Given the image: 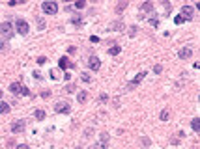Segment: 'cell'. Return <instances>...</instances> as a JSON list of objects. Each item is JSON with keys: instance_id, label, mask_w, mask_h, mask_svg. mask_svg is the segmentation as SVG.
<instances>
[{"instance_id": "obj_16", "label": "cell", "mask_w": 200, "mask_h": 149, "mask_svg": "<svg viewBox=\"0 0 200 149\" xmlns=\"http://www.w3.org/2000/svg\"><path fill=\"white\" fill-rule=\"evenodd\" d=\"M120 52H122V49L118 47V45H116V47H110V49H109V54H110V56H118Z\"/></svg>"}, {"instance_id": "obj_17", "label": "cell", "mask_w": 200, "mask_h": 149, "mask_svg": "<svg viewBox=\"0 0 200 149\" xmlns=\"http://www.w3.org/2000/svg\"><path fill=\"white\" fill-rule=\"evenodd\" d=\"M77 99H79V102H86V99H88V93H86V91H80V93L77 95Z\"/></svg>"}, {"instance_id": "obj_6", "label": "cell", "mask_w": 200, "mask_h": 149, "mask_svg": "<svg viewBox=\"0 0 200 149\" xmlns=\"http://www.w3.org/2000/svg\"><path fill=\"white\" fill-rule=\"evenodd\" d=\"M183 20H191L193 17H194V8H191V6H183L181 8V15H179Z\"/></svg>"}, {"instance_id": "obj_35", "label": "cell", "mask_w": 200, "mask_h": 149, "mask_svg": "<svg viewBox=\"0 0 200 149\" xmlns=\"http://www.w3.org/2000/svg\"><path fill=\"white\" fill-rule=\"evenodd\" d=\"M153 71H155V73H161L163 67H161V65H155V67H153Z\"/></svg>"}, {"instance_id": "obj_9", "label": "cell", "mask_w": 200, "mask_h": 149, "mask_svg": "<svg viewBox=\"0 0 200 149\" xmlns=\"http://www.w3.org/2000/svg\"><path fill=\"white\" fill-rule=\"evenodd\" d=\"M88 67H90L92 71H99V67H101V60L97 58V56H92V58L88 60Z\"/></svg>"}, {"instance_id": "obj_8", "label": "cell", "mask_w": 200, "mask_h": 149, "mask_svg": "<svg viewBox=\"0 0 200 149\" xmlns=\"http://www.w3.org/2000/svg\"><path fill=\"white\" fill-rule=\"evenodd\" d=\"M178 56H179V60H189L193 56V49L191 47H181L178 50Z\"/></svg>"}, {"instance_id": "obj_13", "label": "cell", "mask_w": 200, "mask_h": 149, "mask_svg": "<svg viewBox=\"0 0 200 149\" xmlns=\"http://www.w3.org/2000/svg\"><path fill=\"white\" fill-rule=\"evenodd\" d=\"M58 65H60L62 69H68V67H69V60L65 58V56H62V58H60V61H58Z\"/></svg>"}, {"instance_id": "obj_29", "label": "cell", "mask_w": 200, "mask_h": 149, "mask_svg": "<svg viewBox=\"0 0 200 149\" xmlns=\"http://www.w3.org/2000/svg\"><path fill=\"white\" fill-rule=\"evenodd\" d=\"M107 99H109V97H107L105 93H101V95H99V102H107Z\"/></svg>"}, {"instance_id": "obj_30", "label": "cell", "mask_w": 200, "mask_h": 149, "mask_svg": "<svg viewBox=\"0 0 200 149\" xmlns=\"http://www.w3.org/2000/svg\"><path fill=\"white\" fill-rule=\"evenodd\" d=\"M122 26H124V24H122V23H120V20H118V23H114V24H112V26H110V28H122Z\"/></svg>"}, {"instance_id": "obj_3", "label": "cell", "mask_w": 200, "mask_h": 149, "mask_svg": "<svg viewBox=\"0 0 200 149\" xmlns=\"http://www.w3.org/2000/svg\"><path fill=\"white\" fill-rule=\"evenodd\" d=\"M41 9L47 15H56V11H58V4H56V2H43Z\"/></svg>"}, {"instance_id": "obj_2", "label": "cell", "mask_w": 200, "mask_h": 149, "mask_svg": "<svg viewBox=\"0 0 200 149\" xmlns=\"http://www.w3.org/2000/svg\"><path fill=\"white\" fill-rule=\"evenodd\" d=\"M15 30H17L21 35H26L28 30H30V26H28V23L24 19H17V20H15Z\"/></svg>"}, {"instance_id": "obj_22", "label": "cell", "mask_w": 200, "mask_h": 149, "mask_svg": "<svg viewBox=\"0 0 200 149\" xmlns=\"http://www.w3.org/2000/svg\"><path fill=\"white\" fill-rule=\"evenodd\" d=\"M125 8H127V2H120L118 4V13H120L122 9H125Z\"/></svg>"}, {"instance_id": "obj_19", "label": "cell", "mask_w": 200, "mask_h": 149, "mask_svg": "<svg viewBox=\"0 0 200 149\" xmlns=\"http://www.w3.org/2000/svg\"><path fill=\"white\" fill-rule=\"evenodd\" d=\"M94 149H107V142H99L97 145H94Z\"/></svg>"}, {"instance_id": "obj_32", "label": "cell", "mask_w": 200, "mask_h": 149, "mask_svg": "<svg viewBox=\"0 0 200 149\" xmlns=\"http://www.w3.org/2000/svg\"><path fill=\"white\" fill-rule=\"evenodd\" d=\"M32 75H34V78H41V73H39V71H34Z\"/></svg>"}, {"instance_id": "obj_34", "label": "cell", "mask_w": 200, "mask_h": 149, "mask_svg": "<svg viewBox=\"0 0 200 149\" xmlns=\"http://www.w3.org/2000/svg\"><path fill=\"white\" fill-rule=\"evenodd\" d=\"M90 41H92V43H97V41H99V37H97V35H92Z\"/></svg>"}, {"instance_id": "obj_18", "label": "cell", "mask_w": 200, "mask_h": 149, "mask_svg": "<svg viewBox=\"0 0 200 149\" xmlns=\"http://www.w3.org/2000/svg\"><path fill=\"white\" fill-rule=\"evenodd\" d=\"M36 117L38 119H45V110H36Z\"/></svg>"}, {"instance_id": "obj_14", "label": "cell", "mask_w": 200, "mask_h": 149, "mask_svg": "<svg viewBox=\"0 0 200 149\" xmlns=\"http://www.w3.org/2000/svg\"><path fill=\"white\" fill-rule=\"evenodd\" d=\"M191 127H193V131H194V132H198V131H200V119H198V117H194V119L191 121Z\"/></svg>"}, {"instance_id": "obj_10", "label": "cell", "mask_w": 200, "mask_h": 149, "mask_svg": "<svg viewBox=\"0 0 200 149\" xmlns=\"http://www.w3.org/2000/svg\"><path fill=\"white\" fill-rule=\"evenodd\" d=\"M23 88H24V86L21 84V82H11V86H9L11 93H17V95H21V93H23Z\"/></svg>"}, {"instance_id": "obj_11", "label": "cell", "mask_w": 200, "mask_h": 149, "mask_svg": "<svg viewBox=\"0 0 200 149\" xmlns=\"http://www.w3.org/2000/svg\"><path fill=\"white\" fill-rule=\"evenodd\" d=\"M71 23H73L75 26H80V24H83V17H80L79 13H75L73 17H71Z\"/></svg>"}, {"instance_id": "obj_37", "label": "cell", "mask_w": 200, "mask_h": 149, "mask_svg": "<svg viewBox=\"0 0 200 149\" xmlns=\"http://www.w3.org/2000/svg\"><path fill=\"white\" fill-rule=\"evenodd\" d=\"M0 97H2V90H0Z\"/></svg>"}, {"instance_id": "obj_1", "label": "cell", "mask_w": 200, "mask_h": 149, "mask_svg": "<svg viewBox=\"0 0 200 149\" xmlns=\"http://www.w3.org/2000/svg\"><path fill=\"white\" fill-rule=\"evenodd\" d=\"M11 35H13L11 23H2V24H0V37H2V39H9Z\"/></svg>"}, {"instance_id": "obj_31", "label": "cell", "mask_w": 200, "mask_h": 149, "mask_svg": "<svg viewBox=\"0 0 200 149\" xmlns=\"http://www.w3.org/2000/svg\"><path fill=\"white\" fill-rule=\"evenodd\" d=\"M17 149H30V147L26 145V143H19V145H17Z\"/></svg>"}, {"instance_id": "obj_36", "label": "cell", "mask_w": 200, "mask_h": 149, "mask_svg": "<svg viewBox=\"0 0 200 149\" xmlns=\"http://www.w3.org/2000/svg\"><path fill=\"white\" fill-rule=\"evenodd\" d=\"M51 76H53V78H54V80H56V78H58V75H56V71H54V69H53V71H51Z\"/></svg>"}, {"instance_id": "obj_27", "label": "cell", "mask_w": 200, "mask_h": 149, "mask_svg": "<svg viewBox=\"0 0 200 149\" xmlns=\"http://www.w3.org/2000/svg\"><path fill=\"white\" fill-rule=\"evenodd\" d=\"M150 24H152V26H157V24H159L157 17H152V19H150Z\"/></svg>"}, {"instance_id": "obj_26", "label": "cell", "mask_w": 200, "mask_h": 149, "mask_svg": "<svg viewBox=\"0 0 200 149\" xmlns=\"http://www.w3.org/2000/svg\"><path fill=\"white\" fill-rule=\"evenodd\" d=\"M36 61H38V64H39V65H43V64H45V61H47V58H45V56H39V58H38V60H36Z\"/></svg>"}, {"instance_id": "obj_12", "label": "cell", "mask_w": 200, "mask_h": 149, "mask_svg": "<svg viewBox=\"0 0 200 149\" xmlns=\"http://www.w3.org/2000/svg\"><path fill=\"white\" fill-rule=\"evenodd\" d=\"M140 9H142V11H148V13H152V11H153V4H152V2H144V4L140 6Z\"/></svg>"}, {"instance_id": "obj_5", "label": "cell", "mask_w": 200, "mask_h": 149, "mask_svg": "<svg viewBox=\"0 0 200 149\" xmlns=\"http://www.w3.org/2000/svg\"><path fill=\"white\" fill-rule=\"evenodd\" d=\"M54 112H56V114H69V112H71V105H69V102H58V105H54Z\"/></svg>"}, {"instance_id": "obj_28", "label": "cell", "mask_w": 200, "mask_h": 149, "mask_svg": "<svg viewBox=\"0 0 200 149\" xmlns=\"http://www.w3.org/2000/svg\"><path fill=\"white\" fill-rule=\"evenodd\" d=\"M38 26H39V30L45 28V20H43V19H38Z\"/></svg>"}, {"instance_id": "obj_4", "label": "cell", "mask_w": 200, "mask_h": 149, "mask_svg": "<svg viewBox=\"0 0 200 149\" xmlns=\"http://www.w3.org/2000/svg\"><path fill=\"white\" fill-rule=\"evenodd\" d=\"M26 129V121L24 119H17L15 123H11V132L13 134H19V132H23Z\"/></svg>"}, {"instance_id": "obj_20", "label": "cell", "mask_w": 200, "mask_h": 149, "mask_svg": "<svg viewBox=\"0 0 200 149\" xmlns=\"http://www.w3.org/2000/svg\"><path fill=\"white\" fill-rule=\"evenodd\" d=\"M84 6H86V2H83V0H79V2H75V8H77V9H83Z\"/></svg>"}, {"instance_id": "obj_15", "label": "cell", "mask_w": 200, "mask_h": 149, "mask_svg": "<svg viewBox=\"0 0 200 149\" xmlns=\"http://www.w3.org/2000/svg\"><path fill=\"white\" fill-rule=\"evenodd\" d=\"M9 110H11V106H9L8 102H0V112H2V114H8Z\"/></svg>"}, {"instance_id": "obj_24", "label": "cell", "mask_w": 200, "mask_h": 149, "mask_svg": "<svg viewBox=\"0 0 200 149\" xmlns=\"http://www.w3.org/2000/svg\"><path fill=\"white\" fill-rule=\"evenodd\" d=\"M161 119H163V121L168 119V110H163V112H161Z\"/></svg>"}, {"instance_id": "obj_23", "label": "cell", "mask_w": 200, "mask_h": 149, "mask_svg": "<svg viewBox=\"0 0 200 149\" xmlns=\"http://www.w3.org/2000/svg\"><path fill=\"white\" fill-rule=\"evenodd\" d=\"M174 23H176V24H183L185 20H183L181 17H179V15H176V17H174Z\"/></svg>"}, {"instance_id": "obj_33", "label": "cell", "mask_w": 200, "mask_h": 149, "mask_svg": "<svg viewBox=\"0 0 200 149\" xmlns=\"http://www.w3.org/2000/svg\"><path fill=\"white\" fill-rule=\"evenodd\" d=\"M90 80H92V78H90V76L84 73V75H83V82H90Z\"/></svg>"}, {"instance_id": "obj_25", "label": "cell", "mask_w": 200, "mask_h": 149, "mask_svg": "<svg viewBox=\"0 0 200 149\" xmlns=\"http://www.w3.org/2000/svg\"><path fill=\"white\" fill-rule=\"evenodd\" d=\"M137 30H138L137 26H131L129 28V35H131V37H133V35H137Z\"/></svg>"}, {"instance_id": "obj_21", "label": "cell", "mask_w": 200, "mask_h": 149, "mask_svg": "<svg viewBox=\"0 0 200 149\" xmlns=\"http://www.w3.org/2000/svg\"><path fill=\"white\" fill-rule=\"evenodd\" d=\"M65 91H68V93H73V91H75V84H68V86H65Z\"/></svg>"}, {"instance_id": "obj_7", "label": "cell", "mask_w": 200, "mask_h": 149, "mask_svg": "<svg viewBox=\"0 0 200 149\" xmlns=\"http://www.w3.org/2000/svg\"><path fill=\"white\" fill-rule=\"evenodd\" d=\"M144 76H146V73H144V71H140V73H138V75L135 76V78H133V80L129 82V86H127V88H129V90H135V88H137V86H138V84H140V82H142V80H144Z\"/></svg>"}]
</instances>
